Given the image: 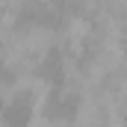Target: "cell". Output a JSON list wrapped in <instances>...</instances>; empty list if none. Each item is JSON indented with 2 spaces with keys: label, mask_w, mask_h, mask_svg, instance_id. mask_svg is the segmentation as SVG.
<instances>
[{
  "label": "cell",
  "mask_w": 127,
  "mask_h": 127,
  "mask_svg": "<svg viewBox=\"0 0 127 127\" xmlns=\"http://www.w3.org/2000/svg\"><path fill=\"white\" fill-rule=\"evenodd\" d=\"M21 106V95H18V80L12 74H0V109L9 112Z\"/></svg>",
  "instance_id": "cell-1"
},
{
  "label": "cell",
  "mask_w": 127,
  "mask_h": 127,
  "mask_svg": "<svg viewBox=\"0 0 127 127\" xmlns=\"http://www.w3.org/2000/svg\"><path fill=\"white\" fill-rule=\"evenodd\" d=\"M0 127H24V124H18L15 118H9V112H0Z\"/></svg>",
  "instance_id": "cell-2"
}]
</instances>
